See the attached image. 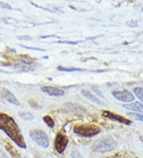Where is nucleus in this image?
Segmentation results:
<instances>
[{
	"label": "nucleus",
	"mask_w": 143,
	"mask_h": 158,
	"mask_svg": "<svg viewBox=\"0 0 143 158\" xmlns=\"http://www.w3.org/2000/svg\"><path fill=\"white\" fill-rule=\"evenodd\" d=\"M0 129L5 132L6 135L14 141L18 146L22 148H26V144L21 130L19 129L15 121L10 116L0 113Z\"/></svg>",
	"instance_id": "1"
},
{
	"label": "nucleus",
	"mask_w": 143,
	"mask_h": 158,
	"mask_svg": "<svg viewBox=\"0 0 143 158\" xmlns=\"http://www.w3.org/2000/svg\"><path fill=\"white\" fill-rule=\"evenodd\" d=\"M116 147V141L110 136L101 137L100 139L95 141V143L92 145V148L94 150L99 152H111V151L114 150Z\"/></svg>",
	"instance_id": "2"
},
{
	"label": "nucleus",
	"mask_w": 143,
	"mask_h": 158,
	"mask_svg": "<svg viewBox=\"0 0 143 158\" xmlns=\"http://www.w3.org/2000/svg\"><path fill=\"white\" fill-rule=\"evenodd\" d=\"M75 133L84 137H92L99 134L101 129L94 124H82L76 125L73 129Z\"/></svg>",
	"instance_id": "3"
},
{
	"label": "nucleus",
	"mask_w": 143,
	"mask_h": 158,
	"mask_svg": "<svg viewBox=\"0 0 143 158\" xmlns=\"http://www.w3.org/2000/svg\"><path fill=\"white\" fill-rule=\"evenodd\" d=\"M30 136L33 141L42 148H48L50 145V138L47 134L41 129H32L30 131Z\"/></svg>",
	"instance_id": "4"
},
{
	"label": "nucleus",
	"mask_w": 143,
	"mask_h": 158,
	"mask_svg": "<svg viewBox=\"0 0 143 158\" xmlns=\"http://www.w3.org/2000/svg\"><path fill=\"white\" fill-rule=\"evenodd\" d=\"M69 143V139L65 134L62 133H57L54 141V147L58 153H63Z\"/></svg>",
	"instance_id": "5"
},
{
	"label": "nucleus",
	"mask_w": 143,
	"mask_h": 158,
	"mask_svg": "<svg viewBox=\"0 0 143 158\" xmlns=\"http://www.w3.org/2000/svg\"><path fill=\"white\" fill-rule=\"evenodd\" d=\"M112 95L118 101L124 102H131L134 100V96L129 90L123 89L120 91H114Z\"/></svg>",
	"instance_id": "6"
},
{
	"label": "nucleus",
	"mask_w": 143,
	"mask_h": 158,
	"mask_svg": "<svg viewBox=\"0 0 143 158\" xmlns=\"http://www.w3.org/2000/svg\"><path fill=\"white\" fill-rule=\"evenodd\" d=\"M103 116L105 117V118H109L110 120H112V121H115V122H120V123L125 124V125H130L131 124V122L129 121L126 118H123L122 116H119L118 114H113L111 112H109V111H103Z\"/></svg>",
	"instance_id": "7"
},
{
	"label": "nucleus",
	"mask_w": 143,
	"mask_h": 158,
	"mask_svg": "<svg viewBox=\"0 0 143 158\" xmlns=\"http://www.w3.org/2000/svg\"><path fill=\"white\" fill-rule=\"evenodd\" d=\"M42 91L44 93H46L50 96H54V97H62L65 94L64 90L56 87H52V86H45L42 88Z\"/></svg>",
	"instance_id": "8"
},
{
	"label": "nucleus",
	"mask_w": 143,
	"mask_h": 158,
	"mask_svg": "<svg viewBox=\"0 0 143 158\" xmlns=\"http://www.w3.org/2000/svg\"><path fill=\"white\" fill-rule=\"evenodd\" d=\"M123 108L128 110H132L133 113L137 114H143V104L140 102H133V103H128V104L123 105Z\"/></svg>",
	"instance_id": "9"
},
{
	"label": "nucleus",
	"mask_w": 143,
	"mask_h": 158,
	"mask_svg": "<svg viewBox=\"0 0 143 158\" xmlns=\"http://www.w3.org/2000/svg\"><path fill=\"white\" fill-rule=\"evenodd\" d=\"M2 96L5 98L6 101H8L11 104L15 105V106H19L20 105L18 100L16 98L15 96L10 91L8 90V89H3V91H2Z\"/></svg>",
	"instance_id": "10"
},
{
	"label": "nucleus",
	"mask_w": 143,
	"mask_h": 158,
	"mask_svg": "<svg viewBox=\"0 0 143 158\" xmlns=\"http://www.w3.org/2000/svg\"><path fill=\"white\" fill-rule=\"evenodd\" d=\"M81 94H82V95L84 97V98H88V100L92 101V102H94V103H95V104L102 105V102H101V101L99 100V99L97 97L94 96V95L92 94H91V92H89V91H88V90H82Z\"/></svg>",
	"instance_id": "11"
},
{
	"label": "nucleus",
	"mask_w": 143,
	"mask_h": 158,
	"mask_svg": "<svg viewBox=\"0 0 143 158\" xmlns=\"http://www.w3.org/2000/svg\"><path fill=\"white\" fill-rule=\"evenodd\" d=\"M43 121L45 122V123L49 126L50 128L53 129L55 125V123H54V120L50 117V116H45L43 118Z\"/></svg>",
	"instance_id": "12"
},
{
	"label": "nucleus",
	"mask_w": 143,
	"mask_h": 158,
	"mask_svg": "<svg viewBox=\"0 0 143 158\" xmlns=\"http://www.w3.org/2000/svg\"><path fill=\"white\" fill-rule=\"evenodd\" d=\"M133 92L135 94V96L137 98L140 99L143 102V88L142 87H136L133 89Z\"/></svg>",
	"instance_id": "13"
},
{
	"label": "nucleus",
	"mask_w": 143,
	"mask_h": 158,
	"mask_svg": "<svg viewBox=\"0 0 143 158\" xmlns=\"http://www.w3.org/2000/svg\"><path fill=\"white\" fill-rule=\"evenodd\" d=\"M6 150L12 155L14 158H17L18 156V154L17 151L11 146V145H10V144H6Z\"/></svg>",
	"instance_id": "14"
},
{
	"label": "nucleus",
	"mask_w": 143,
	"mask_h": 158,
	"mask_svg": "<svg viewBox=\"0 0 143 158\" xmlns=\"http://www.w3.org/2000/svg\"><path fill=\"white\" fill-rule=\"evenodd\" d=\"M19 115L21 118L25 120H32L34 119V115L30 112H22L19 113Z\"/></svg>",
	"instance_id": "15"
},
{
	"label": "nucleus",
	"mask_w": 143,
	"mask_h": 158,
	"mask_svg": "<svg viewBox=\"0 0 143 158\" xmlns=\"http://www.w3.org/2000/svg\"><path fill=\"white\" fill-rule=\"evenodd\" d=\"M57 69L60 71H67V72H73V71H79V70H82L81 69H78V68H67L63 67V66H58Z\"/></svg>",
	"instance_id": "16"
},
{
	"label": "nucleus",
	"mask_w": 143,
	"mask_h": 158,
	"mask_svg": "<svg viewBox=\"0 0 143 158\" xmlns=\"http://www.w3.org/2000/svg\"><path fill=\"white\" fill-rule=\"evenodd\" d=\"M128 115L131 117V118H134L138 121H141L143 122V114H137V113H129Z\"/></svg>",
	"instance_id": "17"
},
{
	"label": "nucleus",
	"mask_w": 143,
	"mask_h": 158,
	"mask_svg": "<svg viewBox=\"0 0 143 158\" xmlns=\"http://www.w3.org/2000/svg\"><path fill=\"white\" fill-rule=\"evenodd\" d=\"M71 158H84V157H83L82 155L80 154L79 152H77V151H73V152L71 153Z\"/></svg>",
	"instance_id": "18"
},
{
	"label": "nucleus",
	"mask_w": 143,
	"mask_h": 158,
	"mask_svg": "<svg viewBox=\"0 0 143 158\" xmlns=\"http://www.w3.org/2000/svg\"><path fill=\"white\" fill-rule=\"evenodd\" d=\"M92 89H93V90H94V92H95V94H97V95H98V96L101 97V98H103V94H102V93H101V91L99 90V89H98V88H96V87H95V86H92Z\"/></svg>",
	"instance_id": "19"
},
{
	"label": "nucleus",
	"mask_w": 143,
	"mask_h": 158,
	"mask_svg": "<svg viewBox=\"0 0 143 158\" xmlns=\"http://www.w3.org/2000/svg\"><path fill=\"white\" fill-rule=\"evenodd\" d=\"M18 39H22V40H29V41L32 40V38L29 36H18Z\"/></svg>",
	"instance_id": "20"
},
{
	"label": "nucleus",
	"mask_w": 143,
	"mask_h": 158,
	"mask_svg": "<svg viewBox=\"0 0 143 158\" xmlns=\"http://www.w3.org/2000/svg\"><path fill=\"white\" fill-rule=\"evenodd\" d=\"M0 158H9L1 148H0Z\"/></svg>",
	"instance_id": "21"
},
{
	"label": "nucleus",
	"mask_w": 143,
	"mask_h": 158,
	"mask_svg": "<svg viewBox=\"0 0 143 158\" xmlns=\"http://www.w3.org/2000/svg\"><path fill=\"white\" fill-rule=\"evenodd\" d=\"M22 47H24V48H26V49H30V50H42V51H43L44 50H42V49H40V48H35V47H27V46H22V45H21Z\"/></svg>",
	"instance_id": "22"
}]
</instances>
